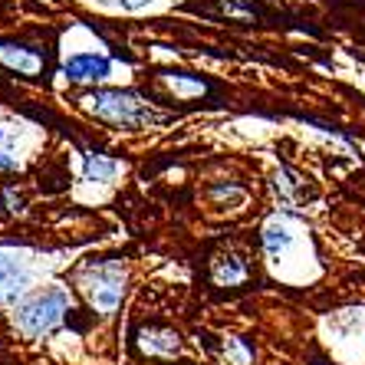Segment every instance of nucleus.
Returning <instances> with one entry per match:
<instances>
[{"label": "nucleus", "instance_id": "f257e3e1", "mask_svg": "<svg viewBox=\"0 0 365 365\" xmlns=\"http://www.w3.org/2000/svg\"><path fill=\"white\" fill-rule=\"evenodd\" d=\"M66 306H69L66 293H63V289H50V293H43V297H36V299L20 306L17 323L26 336H43V332H50L53 326L63 319Z\"/></svg>", "mask_w": 365, "mask_h": 365}, {"label": "nucleus", "instance_id": "f03ea898", "mask_svg": "<svg viewBox=\"0 0 365 365\" xmlns=\"http://www.w3.org/2000/svg\"><path fill=\"white\" fill-rule=\"evenodd\" d=\"M83 287H86V297L93 299V306L102 309V313H112L122 303V273L109 264L93 267V270L86 273Z\"/></svg>", "mask_w": 365, "mask_h": 365}, {"label": "nucleus", "instance_id": "7ed1b4c3", "mask_svg": "<svg viewBox=\"0 0 365 365\" xmlns=\"http://www.w3.org/2000/svg\"><path fill=\"white\" fill-rule=\"evenodd\" d=\"M83 102L96 115H102V119H109V122H122V125H135V122L145 119L142 102L125 93H93V96H86Z\"/></svg>", "mask_w": 365, "mask_h": 365}, {"label": "nucleus", "instance_id": "20e7f679", "mask_svg": "<svg viewBox=\"0 0 365 365\" xmlns=\"http://www.w3.org/2000/svg\"><path fill=\"white\" fill-rule=\"evenodd\" d=\"M24 287H26L24 264H20V260H14V257H4V254H0V299L17 297Z\"/></svg>", "mask_w": 365, "mask_h": 365}, {"label": "nucleus", "instance_id": "39448f33", "mask_svg": "<svg viewBox=\"0 0 365 365\" xmlns=\"http://www.w3.org/2000/svg\"><path fill=\"white\" fill-rule=\"evenodd\" d=\"M109 60H102V56H73V60L63 66L69 79H106L109 76Z\"/></svg>", "mask_w": 365, "mask_h": 365}, {"label": "nucleus", "instance_id": "423d86ee", "mask_svg": "<svg viewBox=\"0 0 365 365\" xmlns=\"http://www.w3.org/2000/svg\"><path fill=\"white\" fill-rule=\"evenodd\" d=\"M0 60L4 63H10L14 69H20V73H36L40 69V60H36L34 53H26L24 46H0Z\"/></svg>", "mask_w": 365, "mask_h": 365}, {"label": "nucleus", "instance_id": "0eeeda50", "mask_svg": "<svg viewBox=\"0 0 365 365\" xmlns=\"http://www.w3.org/2000/svg\"><path fill=\"white\" fill-rule=\"evenodd\" d=\"M289 240H293V234H289V227L287 224H280V221H273L270 227H267V234H264V244H267V254H273V257H280L283 250L289 247Z\"/></svg>", "mask_w": 365, "mask_h": 365}, {"label": "nucleus", "instance_id": "6e6552de", "mask_svg": "<svg viewBox=\"0 0 365 365\" xmlns=\"http://www.w3.org/2000/svg\"><path fill=\"white\" fill-rule=\"evenodd\" d=\"M112 175H115V162L102 158V155H89V162H86V178L89 181H109Z\"/></svg>", "mask_w": 365, "mask_h": 365}, {"label": "nucleus", "instance_id": "1a4fd4ad", "mask_svg": "<svg viewBox=\"0 0 365 365\" xmlns=\"http://www.w3.org/2000/svg\"><path fill=\"white\" fill-rule=\"evenodd\" d=\"M217 280H227V283H237V280H244V267L230 257L227 264H221L217 267Z\"/></svg>", "mask_w": 365, "mask_h": 365}, {"label": "nucleus", "instance_id": "9d476101", "mask_svg": "<svg viewBox=\"0 0 365 365\" xmlns=\"http://www.w3.org/2000/svg\"><path fill=\"white\" fill-rule=\"evenodd\" d=\"M227 352H230V356H234V359H237L240 365H247V362H250V352H247V349H244V342H240V339H234V342H230V349H227Z\"/></svg>", "mask_w": 365, "mask_h": 365}, {"label": "nucleus", "instance_id": "9b49d317", "mask_svg": "<svg viewBox=\"0 0 365 365\" xmlns=\"http://www.w3.org/2000/svg\"><path fill=\"white\" fill-rule=\"evenodd\" d=\"M125 7H138V4H145V0H122Z\"/></svg>", "mask_w": 365, "mask_h": 365}]
</instances>
